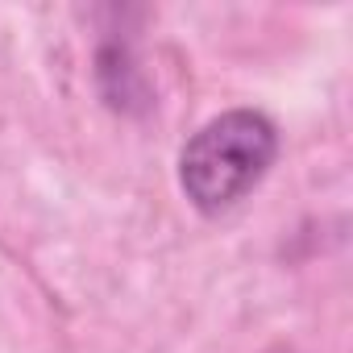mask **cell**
Returning <instances> with one entry per match:
<instances>
[{
    "mask_svg": "<svg viewBox=\"0 0 353 353\" xmlns=\"http://www.w3.org/2000/svg\"><path fill=\"white\" fill-rule=\"evenodd\" d=\"M274 154H279V133L270 117L254 108L221 112L208 125H200L179 154L183 196L204 216H221L266 179Z\"/></svg>",
    "mask_w": 353,
    "mask_h": 353,
    "instance_id": "6da1fadb",
    "label": "cell"
}]
</instances>
